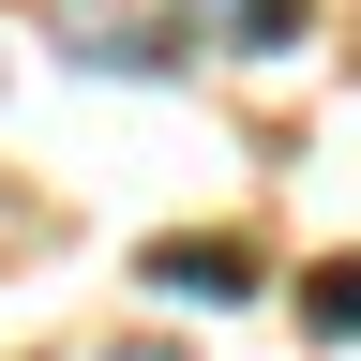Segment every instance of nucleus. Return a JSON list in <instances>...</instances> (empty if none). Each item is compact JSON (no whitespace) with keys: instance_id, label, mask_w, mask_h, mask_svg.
Wrapping results in <instances>:
<instances>
[{"instance_id":"1","label":"nucleus","mask_w":361,"mask_h":361,"mask_svg":"<svg viewBox=\"0 0 361 361\" xmlns=\"http://www.w3.org/2000/svg\"><path fill=\"white\" fill-rule=\"evenodd\" d=\"M180 30H211L226 61H286V45L316 30V0H180Z\"/></svg>"},{"instance_id":"2","label":"nucleus","mask_w":361,"mask_h":361,"mask_svg":"<svg viewBox=\"0 0 361 361\" xmlns=\"http://www.w3.org/2000/svg\"><path fill=\"white\" fill-rule=\"evenodd\" d=\"M151 286L166 301H256V256L241 241H151Z\"/></svg>"},{"instance_id":"3","label":"nucleus","mask_w":361,"mask_h":361,"mask_svg":"<svg viewBox=\"0 0 361 361\" xmlns=\"http://www.w3.org/2000/svg\"><path fill=\"white\" fill-rule=\"evenodd\" d=\"M301 331H331V346H361V256H331V271H301Z\"/></svg>"},{"instance_id":"4","label":"nucleus","mask_w":361,"mask_h":361,"mask_svg":"<svg viewBox=\"0 0 361 361\" xmlns=\"http://www.w3.org/2000/svg\"><path fill=\"white\" fill-rule=\"evenodd\" d=\"M106 361H180V346H106Z\"/></svg>"}]
</instances>
